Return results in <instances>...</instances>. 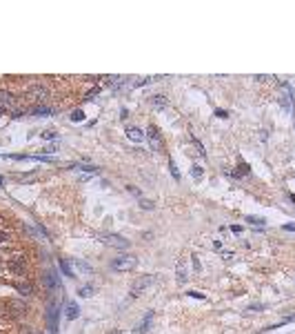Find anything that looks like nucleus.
<instances>
[{
  "label": "nucleus",
  "mask_w": 295,
  "mask_h": 334,
  "mask_svg": "<svg viewBox=\"0 0 295 334\" xmlns=\"http://www.w3.org/2000/svg\"><path fill=\"white\" fill-rule=\"evenodd\" d=\"M42 138H56V134H53V132H45V134H42Z\"/></svg>",
  "instance_id": "obj_31"
},
{
  "label": "nucleus",
  "mask_w": 295,
  "mask_h": 334,
  "mask_svg": "<svg viewBox=\"0 0 295 334\" xmlns=\"http://www.w3.org/2000/svg\"><path fill=\"white\" fill-rule=\"evenodd\" d=\"M0 183H3V178H0Z\"/></svg>",
  "instance_id": "obj_36"
},
{
  "label": "nucleus",
  "mask_w": 295,
  "mask_h": 334,
  "mask_svg": "<svg viewBox=\"0 0 295 334\" xmlns=\"http://www.w3.org/2000/svg\"><path fill=\"white\" fill-rule=\"evenodd\" d=\"M73 263H76V267L80 272H94V267H91L89 263H84V261H80V259H73Z\"/></svg>",
  "instance_id": "obj_19"
},
{
  "label": "nucleus",
  "mask_w": 295,
  "mask_h": 334,
  "mask_svg": "<svg viewBox=\"0 0 295 334\" xmlns=\"http://www.w3.org/2000/svg\"><path fill=\"white\" fill-rule=\"evenodd\" d=\"M78 294L82 296V299H89V296H94V288H91V285H87V288H80Z\"/></svg>",
  "instance_id": "obj_21"
},
{
  "label": "nucleus",
  "mask_w": 295,
  "mask_h": 334,
  "mask_svg": "<svg viewBox=\"0 0 295 334\" xmlns=\"http://www.w3.org/2000/svg\"><path fill=\"white\" fill-rule=\"evenodd\" d=\"M175 276H178V283H187V259H180L178 261V265H175Z\"/></svg>",
  "instance_id": "obj_8"
},
{
  "label": "nucleus",
  "mask_w": 295,
  "mask_h": 334,
  "mask_svg": "<svg viewBox=\"0 0 295 334\" xmlns=\"http://www.w3.org/2000/svg\"><path fill=\"white\" fill-rule=\"evenodd\" d=\"M27 334H32V332H27Z\"/></svg>",
  "instance_id": "obj_38"
},
{
  "label": "nucleus",
  "mask_w": 295,
  "mask_h": 334,
  "mask_svg": "<svg viewBox=\"0 0 295 334\" xmlns=\"http://www.w3.org/2000/svg\"><path fill=\"white\" fill-rule=\"evenodd\" d=\"M146 138H149V143H151V149H156V151L162 149V138H160V132L153 125L149 127V132H146Z\"/></svg>",
  "instance_id": "obj_5"
},
{
  "label": "nucleus",
  "mask_w": 295,
  "mask_h": 334,
  "mask_svg": "<svg viewBox=\"0 0 295 334\" xmlns=\"http://www.w3.org/2000/svg\"><path fill=\"white\" fill-rule=\"evenodd\" d=\"M136 265H138V259L133 256V254H122V256L113 259V263H111L115 272H131Z\"/></svg>",
  "instance_id": "obj_2"
},
{
  "label": "nucleus",
  "mask_w": 295,
  "mask_h": 334,
  "mask_svg": "<svg viewBox=\"0 0 295 334\" xmlns=\"http://www.w3.org/2000/svg\"><path fill=\"white\" fill-rule=\"evenodd\" d=\"M78 314H80V307H78V303H67V312H65V317L69 319V321H76L78 319Z\"/></svg>",
  "instance_id": "obj_12"
},
{
  "label": "nucleus",
  "mask_w": 295,
  "mask_h": 334,
  "mask_svg": "<svg viewBox=\"0 0 295 334\" xmlns=\"http://www.w3.org/2000/svg\"><path fill=\"white\" fill-rule=\"evenodd\" d=\"M284 229H291V232H295V223H286Z\"/></svg>",
  "instance_id": "obj_33"
},
{
  "label": "nucleus",
  "mask_w": 295,
  "mask_h": 334,
  "mask_svg": "<svg viewBox=\"0 0 295 334\" xmlns=\"http://www.w3.org/2000/svg\"><path fill=\"white\" fill-rule=\"evenodd\" d=\"M189 296H195V299H200V301L204 299V294H200V292H189Z\"/></svg>",
  "instance_id": "obj_30"
},
{
  "label": "nucleus",
  "mask_w": 295,
  "mask_h": 334,
  "mask_svg": "<svg viewBox=\"0 0 295 334\" xmlns=\"http://www.w3.org/2000/svg\"><path fill=\"white\" fill-rule=\"evenodd\" d=\"M5 241H7V234H5V232H0V243H5Z\"/></svg>",
  "instance_id": "obj_35"
},
{
  "label": "nucleus",
  "mask_w": 295,
  "mask_h": 334,
  "mask_svg": "<svg viewBox=\"0 0 295 334\" xmlns=\"http://www.w3.org/2000/svg\"><path fill=\"white\" fill-rule=\"evenodd\" d=\"M151 105L158 109H164L167 107V98H164V96H151Z\"/></svg>",
  "instance_id": "obj_15"
},
{
  "label": "nucleus",
  "mask_w": 295,
  "mask_h": 334,
  "mask_svg": "<svg viewBox=\"0 0 295 334\" xmlns=\"http://www.w3.org/2000/svg\"><path fill=\"white\" fill-rule=\"evenodd\" d=\"M127 190H129V194H131V196L136 198V200H138L140 205H142L144 210H153V205H156V203H153L151 198H146L144 194H142V190H138L136 185H127Z\"/></svg>",
  "instance_id": "obj_3"
},
{
  "label": "nucleus",
  "mask_w": 295,
  "mask_h": 334,
  "mask_svg": "<svg viewBox=\"0 0 295 334\" xmlns=\"http://www.w3.org/2000/svg\"><path fill=\"white\" fill-rule=\"evenodd\" d=\"M29 96H36V100H45V98H47V89H42V87H34L32 92H29Z\"/></svg>",
  "instance_id": "obj_17"
},
{
  "label": "nucleus",
  "mask_w": 295,
  "mask_h": 334,
  "mask_svg": "<svg viewBox=\"0 0 295 334\" xmlns=\"http://www.w3.org/2000/svg\"><path fill=\"white\" fill-rule=\"evenodd\" d=\"M127 138L131 143H142L144 138H146V134L140 130V127H129V130H127Z\"/></svg>",
  "instance_id": "obj_7"
},
{
  "label": "nucleus",
  "mask_w": 295,
  "mask_h": 334,
  "mask_svg": "<svg viewBox=\"0 0 295 334\" xmlns=\"http://www.w3.org/2000/svg\"><path fill=\"white\" fill-rule=\"evenodd\" d=\"M45 283L47 285H51V288H58V276H56V272H47V274H45Z\"/></svg>",
  "instance_id": "obj_16"
},
{
  "label": "nucleus",
  "mask_w": 295,
  "mask_h": 334,
  "mask_svg": "<svg viewBox=\"0 0 295 334\" xmlns=\"http://www.w3.org/2000/svg\"><path fill=\"white\" fill-rule=\"evenodd\" d=\"M53 109L51 107H36L34 109V116H51Z\"/></svg>",
  "instance_id": "obj_18"
},
{
  "label": "nucleus",
  "mask_w": 295,
  "mask_h": 334,
  "mask_svg": "<svg viewBox=\"0 0 295 334\" xmlns=\"http://www.w3.org/2000/svg\"><path fill=\"white\" fill-rule=\"evenodd\" d=\"M240 176H244V174H249V165H244V163H240Z\"/></svg>",
  "instance_id": "obj_27"
},
{
  "label": "nucleus",
  "mask_w": 295,
  "mask_h": 334,
  "mask_svg": "<svg viewBox=\"0 0 295 334\" xmlns=\"http://www.w3.org/2000/svg\"><path fill=\"white\" fill-rule=\"evenodd\" d=\"M98 239H100L104 245L115 247V250H127V247H129V241L125 239V236L113 234V232H102V234H98Z\"/></svg>",
  "instance_id": "obj_1"
},
{
  "label": "nucleus",
  "mask_w": 295,
  "mask_h": 334,
  "mask_svg": "<svg viewBox=\"0 0 295 334\" xmlns=\"http://www.w3.org/2000/svg\"><path fill=\"white\" fill-rule=\"evenodd\" d=\"M58 332V307L49 310V334H56Z\"/></svg>",
  "instance_id": "obj_11"
},
{
  "label": "nucleus",
  "mask_w": 295,
  "mask_h": 334,
  "mask_svg": "<svg viewBox=\"0 0 295 334\" xmlns=\"http://www.w3.org/2000/svg\"><path fill=\"white\" fill-rule=\"evenodd\" d=\"M60 270H63V272H65V274H67V276H73V267H71L69 263H67V261H65V259H63V261H60Z\"/></svg>",
  "instance_id": "obj_22"
},
{
  "label": "nucleus",
  "mask_w": 295,
  "mask_h": 334,
  "mask_svg": "<svg viewBox=\"0 0 295 334\" xmlns=\"http://www.w3.org/2000/svg\"><path fill=\"white\" fill-rule=\"evenodd\" d=\"M280 102H282V107L284 109H291L293 107V100H291V87L284 83L282 85V96H280Z\"/></svg>",
  "instance_id": "obj_9"
},
{
  "label": "nucleus",
  "mask_w": 295,
  "mask_h": 334,
  "mask_svg": "<svg viewBox=\"0 0 295 334\" xmlns=\"http://www.w3.org/2000/svg\"><path fill=\"white\" fill-rule=\"evenodd\" d=\"M191 176H193L195 181H200V178H202V167H200V165H193V167H191Z\"/></svg>",
  "instance_id": "obj_23"
},
{
  "label": "nucleus",
  "mask_w": 295,
  "mask_h": 334,
  "mask_svg": "<svg viewBox=\"0 0 295 334\" xmlns=\"http://www.w3.org/2000/svg\"><path fill=\"white\" fill-rule=\"evenodd\" d=\"M191 143L195 145V149H198V154H200V156H204V154H206V151H204V147H202V143H200V141H195V138H191Z\"/></svg>",
  "instance_id": "obj_25"
},
{
  "label": "nucleus",
  "mask_w": 295,
  "mask_h": 334,
  "mask_svg": "<svg viewBox=\"0 0 295 334\" xmlns=\"http://www.w3.org/2000/svg\"><path fill=\"white\" fill-rule=\"evenodd\" d=\"M14 288H16V292L18 294H22V296H29L34 292V285L29 283V281H16L14 283Z\"/></svg>",
  "instance_id": "obj_10"
},
{
  "label": "nucleus",
  "mask_w": 295,
  "mask_h": 334,
  "mask_svg": "<svg viewBox=\"0 0 295 334\" xmlns=\"http://www.w3.org/2000/svg\"><path fill=\"white\" fill-rule=\"evenodd\" d=\"M0 265H3V261H0Z\"/></svg>",
  "instance_id": "obj_37"
},
{
  "label": "nucleus",
  "mask_w": 295,
  "mask_h": 334,
  "mask_svg": "<svg viewBox=\"0 0 295 334\" xmlns=\"http://www.w3.org/2000/svg\"><path fill=\"white\" fill-rule=\"evenodd\" d=\"M222 259L224 261H233V259H235V254H233V252H222Z\"/></svg>",
  "instance_id": "obj_28"
},
{
  "label": "nucleus",
  "mask_w": 295,
  "mask_h": 334,
  "mask_svg": "<svg viewBox=\"0 0 295 334\" xmlns=\"http://www.w3.org/2000/svg\"><path fill=\"white\" fill-rule=\"evenodd\" d=\"M73 120H82V112H73Z\"/></svg>",
  "instance_id": "obj_32"
},
{
  "label": "nucleus",
  "mask_w": 295,
  "mask_h": 334,
  "mask_svg": "<svg viewBox=\"0 0 295 334\" xmlns=\"http://www.w3.org/2000/svg\"><path fill=\"white\" fill-rule=\"evenodd\" d=\"M151 321H153V312H146V314H144V319L140 321V323H138L136 327H133V332H131V334H144L146 330H149Z\"/></svg>",
  "instance_id": "obj_6"
},
{
  "label": "nucleus",
  "mask_w": 295,
  "mask_h": 334,
  "mask_svg": "<svg viewBox=\"0 0 295 334\" xmlns=\"http://www.w3.org/2000/svg\"><path fill=\"white\" fill-rule=\"evenodd\" d=\"M169 167H171V174H173V178H175V181L180 178V174H178V167H175V163H169Z\"/></svg>",
  "instance_id": "obj_26"
},
{
  "label": "nucleus",
  "mask_w": 295,
  "mask_h": 334,
  "mask_svg": "<svg viewBox=\"0 0 295 334\" xmlns=\"http://www.w3.org/2000/svg\"><path fill=\"white\" fill-rule=\"evenodd\" d=\"M260 310H264V303H251L247 307V312H260Z\"/></svg>",
  "instance_id": "obj_24"
},
{
  "label": "nucleus",
  "mask_w": 295,
  "mask_h": 334,
  "mask_svg": "<svg viewBox=\"0 0 295 334\" xmlns=\"http://www.w3.org/2000/svg\"><path fill=\"white\" fill-rule=\"evenodd\" d=\"M153 283H156V276H153V274H144V276H140L138 281L133 283L131 294H133V296H138L140 292H144V290L149 288V285H153Z\"/></svg>",
  "instance_id": "obj_4"
},
{
  "label": "nucleus",
  "mask_w": 295,
  "mask_h": 334,
  "mask_svg": "<svg viewBox=\"0 0 295 334\" xmlns=\"http://www.w3.org/2000/svg\"><path fill=\"white\" fill-rule=\"evenodd\" d=\"M11 102H14L11 94L5 92V89H0V112H3V109H7V107H11Z\"/></svg>",
  "instance_id": "obj_14"
},
{
  "label": "nucleus",
  "mask_w": 295,
  "mask_h": 334,
  "mask_svg": "<svg viewBox=\"0 0 295 334\" xmlns=\"http://www.w3.org/2000/svg\"><path fill=\"white\" fill-rule=\"evenodd\" d=\"M247 223H251V225H255V227H262L264 223V218H260V216H247Z\"/></svg>",
  "instance_id": "obj_20"
},
{
  "label": "nucleus",
  "mask_w": 295,
  "mask_h": 334,
  "mask_svg": "<svg viewBox=\"0 0 295 334\" xmlns=\"http://www.w3.org/2000/svg\"><path fill=\"white\" fill-rule=\"evenodd\" d=\"M216 114H218V116H220V118H229V114H226V112H224V109H218V112H216Z\"/></svg>",
  "instance_id": "obj_29"
},
{
  "label": "nucleus",
  "mask_w": 295,
  "mask_h": 334,
  "mask_svg": "<svg viewBox=\"0 0 295 334\" xmlns=\"http://www.w3.org/2000/svg\"><path fill=\"white\" fill-rule=\"evenodd\" d=\"M9 267L16 272V274H20V276L24 274V261H22L20 256H18V259H11V261H9Z\"/></svg>",
  "instance_id": "obj_13"
},
{
  "label": "nucleus",
  "mask_w": 295,
  "mask_h": 334,
  "mask_svg": "<svg viewBox=\"0 0 295 334\" xmlns=\"http://www.w3.org/2000/svg\"><path fill=\"white\" fill-rule=\"evenodd\" d=\"M193 267H195V270H200V261H198V256H193Z\"/></svg>",
  "instance_id": "obj_34"
}]
</instances>
